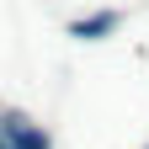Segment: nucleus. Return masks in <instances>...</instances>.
<instances>
[{
	"label": "nucleus",
	"instance_id": "f257e3e1",
	"mask_svg": "<svg viewBox=\"0 0 149 149\" xmlns=\"http://www.w3.org/2000/svg\"><path fill=\"white\" fill-rule=\"evenodd\" d=\"M112 27H117V16H112V11H96V16H85V22H74L69 32L74 37H96V32H112Z\"/></svg>",
	"mask_w": 149,
	"mask_h": 149
}]
</instances>
